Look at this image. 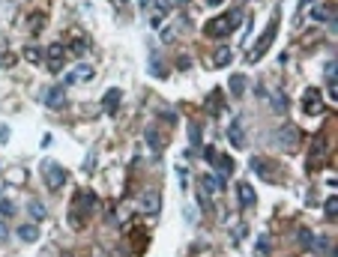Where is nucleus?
<instances>
[{
  "label": "nucleus",
  "instance_id": "1",
  "mask_svg": "<svg viewBox=\"0 0 338 257\" xmlns=\"http://www.w3.org/2000/svg\"><path fill=\"white\" fill-rule=\"evenodd\" d=\"M239 21H242L239 12H225V15L213 18V21L203 27V33H206V36H216V39H225V36H231V33L239 27Z\"/></svg>",
  "mask_w": 338,
  "mask_h": 257
},
{
  "label": "nucleus",
  "instance_id": "2",
  "mask_svg": "<svg viewBox=\"0 0 338 257\" xmlns=\"http://www.w3.org/2000/svg\"><path fill=\"white\" fill-rule=\"evenodd\" d=\"M42 174H45V183H48V189L51 192H57V189H63V183H66V170H63V164H57V161H42Z\"/></svg>",
  "mask_w": 338,
  "mask_h": 257
},
{
  "label": "nucleus",
  "instance_id": "3",
  "mask_svg": "<svg viewBox=\"0 0 338 257\" xmlns=\"http://www.w3.org/2000/svg\"><path fill=\"white\" fill-rule=\"evenodd\" d=\"M275 30H278V15H272V21H270V27H267V33H264V39L255 45V51H251V63H258L261 60V54H267V48L272 45V39H275Z\"/></svg>",
  "mask_w": 338,
  "mask_h": 257
},
{
  "label": "nucleus",
  "instance_id": "4",
  "mask_svg": "<svg viewBox=\"0 0 338 257\" xmlns=\"http://www.w3.org/2000/svg\"><path fill=\"white\" fill-rule=\"evenodd\" d=\"M42 102H45V108L60 111V108L66 105V90H63V87H48V90L42 93Z\"/></svg>",
  "mask_w": 338,
  "mask_h": 257
},
{
  "label": "nucleus",
  "instance_id": "5",
  "mask_svg": "<svg viewBox=\"0 0 338 257\" xmlns=\"http://www.w3.org/2000/svg\"><path fill=\"white\" fill-rule=\"evenodd\" d=\"M222 189H225V177H222V174H206V177H201V192H203V197L219 194Z\"/></svg>",
  "mask_w": 338,
  "mask_h": 257
},
{
  "label": "nucleus",
  "instance_id": "6",
  "mask_svg": "<svg viewBox=\"0 0 338 257\" xmlns=\"http://www.w3.org/2000/svg\"><path fill=\"white\" fill-rule=\"evenodd\" d=\"M90 78H93V66L90 63H78L75 69H69L66 72L63 81H66V84H81V81H90Z\"/></svg>",
  "mask_w": 338,
  "mask_h": 257
},
{
  "label": "nucleus",
  "instance_id": "7",
  "mask_svg": "<svg viewBox=\"0 0 338 257\" xmlns=\"http://www.w3.org/2000/svg\"><path fill=\"white\" fill-rule=\"evenodd\" d=\"M162 197H159V192H147V194H141V212H147V216H156L159 209H162V203H159Z\"/></svg>",
  "mask_w": 338,
  "mask_h": 257
},
{
  "label": "nucleus",
  "instance_id": "8",
  "mask_svg": "<svg viewBox=\"0 0 338 257\" xmlns=\"http://www.w3.org/2000/svg\"><path fill=\"white\" fill-rule=\"evenodd\" d=\"M75 200H78L81 216H87V212H93V209L99 206V197H96L93 192H78V194H75Z\"/></svg>",
  "mask_w": 338,
  "mask_h": 257
},
{
  "label": "nucleus",
  "instance_id": "9",
  "mask_svg": "<svg viewBox=\"0 0 338 257\" xmlns=\"http://www.w3.org/2000/svg\"><path fill=\"white\" fill-rule=\"evenodd\" d=\"M237 192H239V203H242L245 209H251V206L258 203V194H255V189H251L248 183H239V186H237Z\"/></svg>",
  "mask_w": 338,
  "mask_h": 257
},
{
  "label": "nucleus",
  "instance_id": "10",
  "mask_svg": "<svg viewBox=\"0 0 338 257\" xmlns=\"http://www.w3.org/2000/svg\"><path fill=\"white\" fill-rule=\"evenodd\" d=\"M63 54H66V48H63L60 42H54V45L48 48V66H51L54 72H57V69L63 66Z\"/></svg>",
  "mask_w": 338,
  "mask_h": 257
},
{
  "label": "nucleus",
  "instance_id": "11",
  "mask_svg": "<svg viewBox=\"0 0 338 257\" xmlns=\"http://www.w3.org/2000/svg\"><path fill=\"white\" fill-rule=\"evenodd\" d=\"M275 138H278V144H284V147L293 150V147H297V126H281Z\"/></svg>",
  "mask_w": 338,
  "mask_h": 257
},
{
  "label": "nucleus",
  "instance_id": "12",
  "mask_svg": "<svg viewBox=\"0 0 338 257\" xmlns=\"http://www.w3.org/2000/svg\"><path fill=\"white\" fill-rule=\"evenodd\" d=\"M120 99H123V93H120V90H108V93H105V99H102L105 111H108V114H114V111H117V105H120Z\"/></svg>",
  "mask_w": 338,
  "mask_h": 257
},
{
  "label": "nucleus",
  "instance_id": "13",
  "mask_svg": "<svg viewBox=\"0 0 338 257\" xmlns=\"http://www.w3.org/2000/svg\"><path fill=\"white\" fill-rule=\"evenodd\" d=\"M228 138H231V144H234V147H242V144H245V135H242V123H239V120H234V123H231V128H228Z\"/></svg>",
  "mask_w": 338,
  "mask_h": 257
},
{
  "label": "nucleus",
  "instance_id": "14",
  "mask_svg": "<svg viewBox=\"0 0 338 257\" xmlns=\"http://www.w3.org/2000/svg\"><path fill=\"white\" fill-rule=\"evenodd\" d=\"M18 239H21V242H36V239H39V227L36 225H21L18 227Z\"/></svg>",
  "mask_w": 338,
  "mask_h": 257
},
{
  "label": "nucleus",
  "instance_id": "15",
  "mask_svg": "<svg viewBox=\"0 0 338 257\" xmlns=\"http://www.w3.org/2000/svg\"><path fill=\"white\" fill-rule=\"evenodd\" d=\"M303 108H305V114H314L320 105H317V90H305V96H303Z\"/></svg>",
  "mask_w": 338,
  "mask_h": 257
},
{
  "label": "nucleus",
  "instance_id": "16",
  "mask_svg": "<svg viewBox=\"0 0 338 257\" xmlns=\"http://www.w3.org/2000/svg\"><path fill=\"white\" fill-rule=\"evenodd\" d=\"M231 57H234V54H231V48H219V51L213 54V66H219V69H222V66L231 63Z\"/></svg>",
  "mask_w": 338,
  "mask_h": 257
},
{
  "label": "nucleus",
  "instance_id": "17",
  "mask_svg": "<svg viewBox=\"0 0 338 257\" xmlns=\"http://www.w3.org/2000/svg\"><path fill=\"white\" fill-rule=\"evenodd\" d=\"M242 90H245V78H242V75H237V78H231V93H234V96H239Z\"/></svg>",
  "mask_w": 338,
  "mask_h": 257
},
{
  "label": "nucleus",
  "instance_id": "18",
  "mask_svg": "<svg viewBox=\"0 0 338 257\" xmlns=\"http://www.w3.org/2000/svg\"><path fill=\"white\" fill-rule=\"evenodd\" d=\"M0 216H3V219L15 216V203H12V200H0Z\"/></svg>",
  "mask_w": 338,
  "mask_h": 257
},
{
  "label": "nucleus",
  "instance_id": "19",
  "mask_svg": "<svg viewBox=\"0 0 338 257\" xmlns=\"http://www.w3.org/2000/svg\"><path fill=\"white\" fill-rule=\"evenodd\" d=\"M300 245H303V248H311V245H314V236H311V230H300Z\"/></svg>",
  "mask_w": 338,
  "mask_h": 257
},
{
  "label": "nucleus",
  "instance_id": "20",
  "mask_svg": "<svg viewBox=\"0 0 338 257\" xmlns=\"http://www.w3.org/2000/svg\"><path fill=\"white\" fill-rule=\"evenodd\" d=\"M251 167H255L258 174H272V164H270V161H261V159H255V161H251Z\"/></svg>",
  "mask_w": 338,
  "mask_h": 257
},
{
  "label": "nucleus",
  "instance_id": "21",
  "mask_svg": "<svg viewBox=\"0 0 338 257\" xmlns=\"http://www.w3.org/2000/svg\"><path fill=\"white\" fill-rule=\"evenodd\" d=\"M144 138H147V144H150V147H156V150L162 147V141H159V135H156V128H147V135H144Z\"/></svg>",
  "mask_w": 338,
  "mask_h": 257
},
{
  "label": "nucleus",
  "instance_id": "22",
  "mask_svg": "<svg viewBox=\"0 0 338 257\" xmlns=\"http://www.w3.org/2000/svg\"><path fill=\"white\" fill-rule=\"evenodd\" d=\"M206 108H209V114H219V111H222V99H219V93L209 96V105H206Z\"/></svg>",
  "mask_w": 338,
  "mask_h": 257
},
{
  "label": "nucleus",
  "instance_id": "23",
  "mask_svg": "<svg viewBox=\"0 0 338 257\" xmlns=\"http://www.w3.org/2000/svg\"><path fill=\"white\" fill-rule=\"evenodd\" d=\"M24 57H27L30 63H39V60H42V54H39V48H27V51H24Z\"/></svg>",
  "mask_w": 338,
  "mask_h": 257
},
{
  "label": "nucleus",
  "instance_id": "24",
  "mask_svg": "<svg viewBox=\"0 0 338 257\" xmlns=\"http://www.w3.org/2000/svg\"><path fill=\"white\" fill-rule=\"evenodd\" d=\"M272 108H275L278 114H281V111H287V96H284V99H281V96H275V105H272Z\"/></svg>",
  "mask_w": 338,
  "mask_h": 257
},
{
  "label": "nucleus",
  "instance_id": "25",
  "mask_svg": "<svg viewBox=\"0 0 338 257\" xmlns=\"http://www.w3.org/2000/svg\"><path fill=\"white\" fill-rule=\"evenodd\" d=\"M267 251H270V239L261 236V242H258V254H267Z\"/></svg>",
  "mask_w": 338,
  "mask_h": 257
},
{
  "label": "nucleus",
  "instance_id": "26",
  "mask_svg": "<svg viewBox=\"0 0 338 257\" xmlns=\"http://www.w3.org/2000/svg\"><path fill=\"white\" fill-rule=\"evenodd\" d=\"M189 138H192V144L198 147V144H201V128H198V126H192V132H189Z\"/></svg>",
  "mask_w": 338,
  "mask_h": 257
},
{
  "label": "nucleus",
  "instance_id": "27",
  "mask_svg": "<svg viewBox=\"0 0 338 257\" xmlns=\"http://www.w3.org/2000/svg\"><path fill=\"white\" fill-rule=\"evenodd\" d=\"M30 212H33L36 219H42V216H45V206H42V203H30Z\"/></svg>",
  "mask_w": 338,
  "mask_h": 257
},
{
  "label": "nucleus",
  "instance_id": "28",
  "mask_svg": "<svg viewBox=\"0 0 338 257\" xmlns=\"http://www.w3.org/2000/svg\"><path fill=\"white\" fill-rule=\"evenodd\" d=\"M335 209H338L335 197H329V203H326V216H335Z\"/></svg>",
  "mask_w": 338,
  "mask_h": 257
},
{
  "label": "nucleus",
  "instance_id": "29",
  "mask_svg": "<svg viewBox=\"0 0 338 257\" xmlns=\"http://www.w3.org/2000/svg\"><path fill=\"white\" fill-rule=\"evenodd\" d=\"M15 63V57H12V54H3V57H0V66H12Z\"/></svg>",
  "mask_w": 338,
  "mask_h": 257
},
{
  "label": "nucleus",
  "instance_id": "30",
  "mask_svg": "<svg viewBox=\"0 0 338 257\" xmlns=\"http://www.w3.org/2000/svg\"><path fill=\"white\" fill-rule=\"evenodd\" d=\"M159 9H162V12H168V9H171V0H159Z\"/></svg>",
  "mask_w": 338,
  "mask_h": 257
},
{
  "label": "nucleus",
  "instance_id": "31",
  "mask_svg": "<svg viewBox=\"0 0 338 257\" xmlns=\"http://www.w3.org/2000/svg\"><path fill=\"white\" fill-rule=\"evenodd\" d=\"M0 239H6V225H0Z\"/></svg>",
  "mask_w": 338,
  "mask_h": 257
},
{
  "label": "nucleus",
  "instance_id": "32",
  "mask_svg": "<svg viewBox=\"0 0 338 257\" xmlns=\"http://www.w3.org/2000/svg\"><path fill=\"white\" fill-rule=\"evenodd\" d=\"M138 3H141V9H147V6H150V0H138Z\"/></svg>",
  "mask_w": 338,
  "mask_h": 257
},
{
  "label": "nucleus",
  "instance_id": "33",
  "mask_svg": "<svg viewBox=\"0 0 338 257\" xmlns=\"http://www.w3.org/2000/svg\"><path fill=\"white\" fill-rule=\"evenodd\" d=\"M209 3H222V0H209Z\"/></svg>",
  "mask_w": 338,
  "mask_h": 257
},
{
  "label": "nucleus",
  "instance_id": "34",
  "mask_svg": "<svg viewBox=\"0 0 338 257\" xmlns=\"http://www.w3.org/2000/svg\"><path fill=\"white\" fill-rule=\"evenodd\" d=\"M120 3H126V0H120Z\"/></svg>",
  "mask_w": 338,
  "mask_h": 257
}]
</instances>
